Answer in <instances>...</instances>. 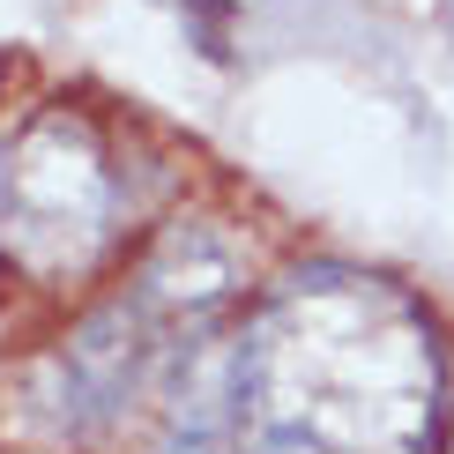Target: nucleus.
Here are the masks:
<instances>
[{"label":"nucleus","mask_w":454,"mask_h":454,"mask_svg":"<svg viewBox=\"0 0 454 454\" xmlns=\"http://www.w3.org/2000/svg\"><path fill=\"white\" fill-rule=\"evenodd\" d=\"M440 350L395 283L313 276L246 335L239 440L254 454H425Z\"/></svg>","instance_id":"1"},{"label":"nucleus","mask_w":454,"mask_h":454,"mask_svg":"<svg viewBox=\"0 0 454 454\" xmlns=\"http://www.w3.org/2000/svg\"><path fill=\"white\" fill-rule=\"evenodd\" d=\"M120 179L82 112H37L0 149V254L23 269H74L112 239Z\"/></svg>","instance_id":"2"}]
</instances>
